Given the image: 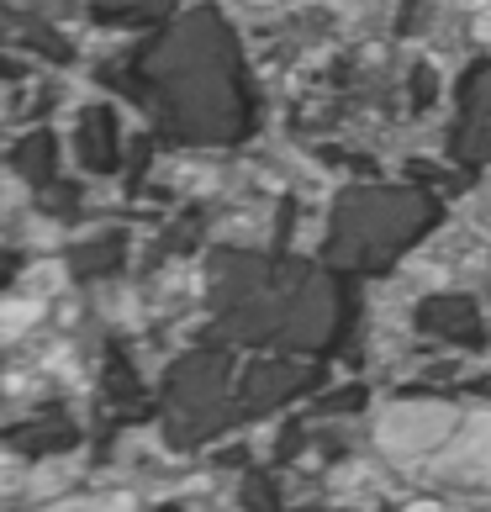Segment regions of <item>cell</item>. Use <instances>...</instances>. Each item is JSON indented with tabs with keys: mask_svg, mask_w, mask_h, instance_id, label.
I'll return each instance as SVG.
<instances>
[{
	"mask_svg": "<svg viewBox=\"0 0 491 512\" xmlns=\"http://www.w3.org/2000/svg\"><path fill=\"white\" fill-rule=\"evenodd\" d=\"M444 433H455V417L444 407H396L381 417V444L396 449V454H423L444 439Z\"/></svg>",
	"mask_w": 491,
	"mask_h": 512,
	"instance_id": "obj_1",
	"label": "cell"
},
{
	"mask_svg": "<svg viewBox=\"0 0 491 512\" xmlns=\"http://www.w3.org/2000/svg\"><path fill=\"white\" fill-rule=\"evenodd\" d=\"M449 460H455V476H491V417H470Z\"/></svg>",
	"mask_w": 491,
	"mask_h": 512,
	"instance_id": "obj_2",
	"label": "cell"
}]
</instances>
